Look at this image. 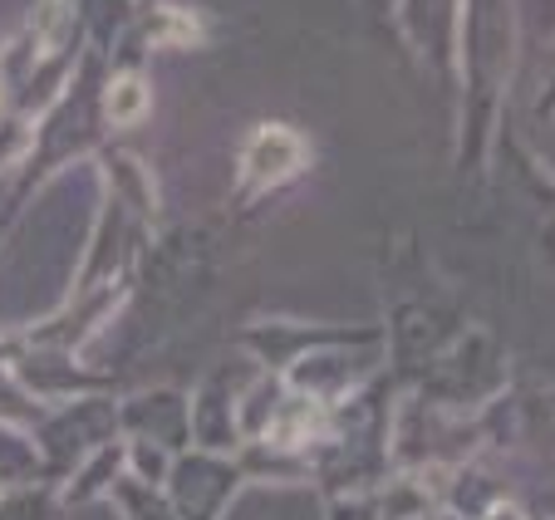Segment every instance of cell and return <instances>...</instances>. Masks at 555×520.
<instances>
[{"label":"cell","instance_id":"6da1fadb","mask_svg":"<svg viewBox=\"0 0 555 520\" xmlns=\"http://www.w3.org/2000/svg\"><path fill=\"white\" fill-rule=\"evenodd\" d=\"M133 89H138V83H124V94L114 99V114H118V118H133V108H138V94H133Z\"/></svg>","mask_w":555,"mask_h":520}]
</instances>
